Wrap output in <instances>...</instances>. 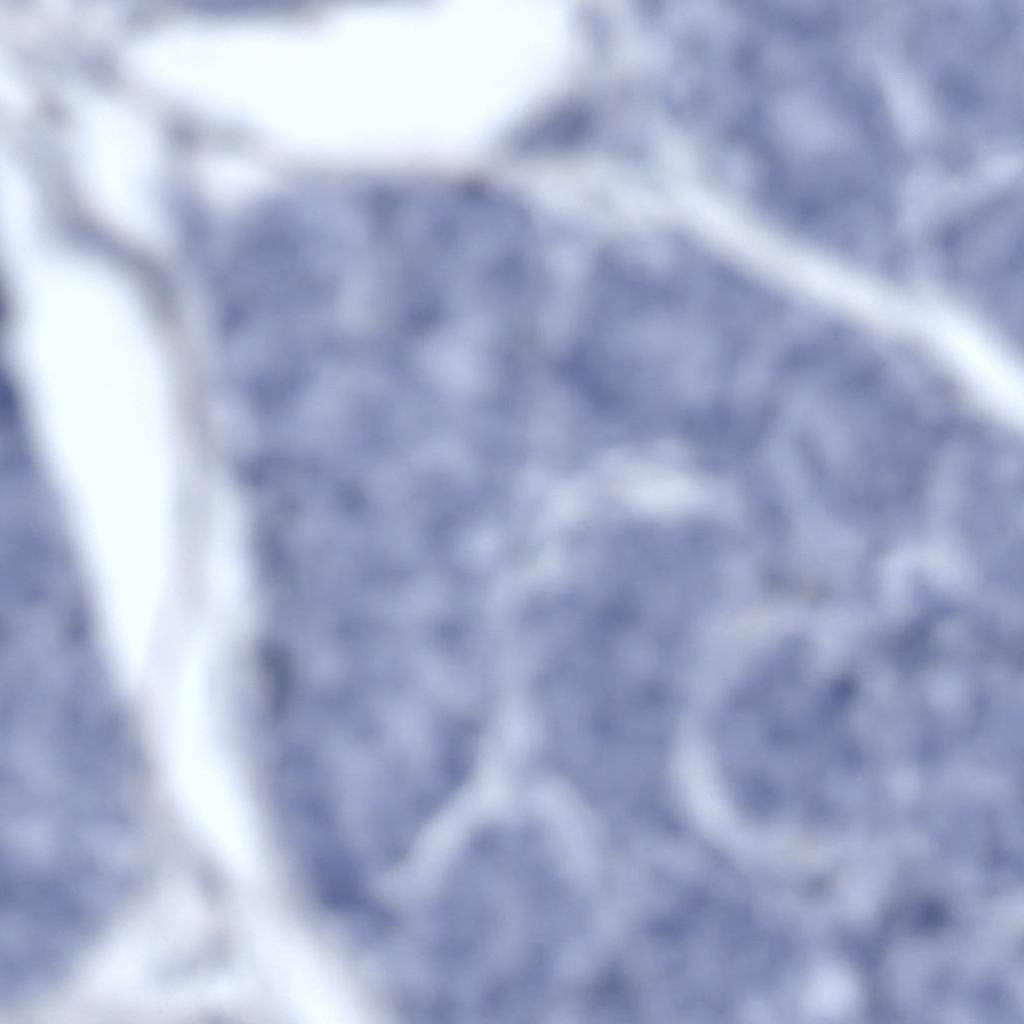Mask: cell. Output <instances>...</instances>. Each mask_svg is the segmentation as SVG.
Instances as JSON below:
<instances>
[{"mask_svg":"<svg viewBox=\"0 0 1024 1024\" xmlns=\"http://www.w3.org/2000/svg\"><path fill=\"white\" fill-rule=\"evenodd\" d=\"M76 160L90 199L106 216L135 231L157 224L159 151L136 114L110 101L86 105L77 125Z\"/></svg>","mask_w":1024,"mask_h":1024,"instance_id":"1","label":"cell"}]
</instances>
